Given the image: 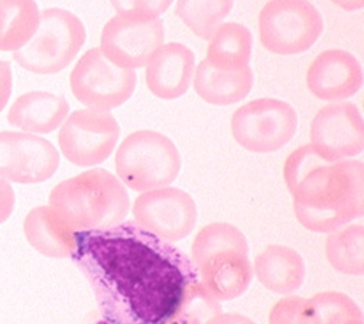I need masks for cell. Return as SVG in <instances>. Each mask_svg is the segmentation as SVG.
Listing matches in <instances>:
<instances>
[{
    "label": "cell",
    "mask_w": 364,
    "mask_h": 324,
    "mask_svg": "<svg viewBox=\"0 0 364 324\" xmlns=\"http://www.w3.org/2000/svg\"><path fill=\"white\" fill-rule=\"evenodd\" d=\"M114 229L75 234L74 252L109 291L110 320L175 324L191 284L187 269L161 245Z\"/></svg>",
    "instance_id": "obj_1"
},
{
    "label": "cell",
    "mask_w": 364,
    "mask_h": 324,
    "mask_svg": "<svg viewBox=\"0 0 364 324\" xmlns=\"http://www.w3.org/2000/svg\"><path fill=\"white\" fill-rule=\"evenodd\" d=\"M284 179L295 217L306 230L330 234L364 214L361 161H334L308 144L287 158Z\"/></svg>",
    "instance_id": "obj_2"
},
{
    "label": "cell",
    "mask_w": 364,
    "mask_h": 324,
    "mask_svg": "<svg viewBox=\"0 0 364 324\" xmlns=\"http://www.w3.org/2000/svg\"><path fill=\"white\" fill-rule=\"evenodd\" d=\"M48 206L75 234L105 231L126 220L130 199L114 174L95 168L55 185Z\"/></svg>",
    "instance_id": "obj_3"
},
{
    "label": "cell",
    "mask_w": 364,
    "mask_h": 324,
    "mask_svg": "<svg viewBox=\"0 0 364 324\" xmlns=\"http://www.w3.org/2000/svg\"><path fill=\"white\" fill-rule=\"evenodd\" d=\"M116 177L124 187L145 193L171 185L181 171V154L171 139L156 130L129 133L116 151Z\"/></svg>",
    "instance_id": "obj_4"
},
{
    "label": "cell",
    "mask_w": 364,
    "mask_h": 324,
    "mask_svg": "<svg viewBox=\"0 0 364 324\" xmlns=\"http://www.w3.org/2000/svg\"><path fill=\"white\" fill-rule=\"evenodd\" d=\"M85 38L84 23L73 12L60 8L45 9L33 38L14 53V60L33 74H57L75 60Z\"/></svg>",
    "instance_id": "obj_5"
},
{
    "label": "cell",
    "mask_w": 364,
    "mask_h": 324,
    "mask_svg": "<svg viewBox=\"0 0 364 324\" xmlns=\"http://www.w3.org/2000/svg\"><path fill=\"white\" fill-rule=\"evenodd\" d=\"M324 21L308 0H270L259 14V39L277 56H298L315 45Z\"/></svg>",
    "instance_id": "obj_6"
},
{
    "label": "cell",
    "mask_w": 364,
    "mask_h": 324,
    "mask_svg": "<svg viewBox=\"0 0 364 324\" xmlns=\"http://www.w3.org/2000/svg\"><path fill=\"white\" fill-rule=\"evenodd\" d=\"M298 129L295 109L279 99H256L240 106L232 117L235 141L249 152H278Z\"/></svg>",
    "instance_id": "obj_7"
},
{
    "label": "cell",
    "mask_w": 364,
    "mask_h": 324,
    "mask_svg": "<svg viewBox=\"0 0 364 324\" xmlns=\"http://www.w3.org/2000/svg\"><path fill=\"white\" fill-rule=\"evenodd\" d=\"M136 73L113 64L100 50H88L70 75L74 98L87 109L112 112L124 105L134 93Z\"/></svg>",
    "instance_id": "obj_8"
},
{
    "label": "cell",
    "mask_w": 364,
    "mask_h": 324,
    "mask_svg": "<svg viewBox=\"0 0 364 324\" xmlns=\"http://www.w3.org/2000/svg\"><path fill=\"white\" fill-rule=\"evenodd\" d=\"M119 137L120 126L110 112L80 109L61 125L58 144L68 162L88 168L106 162L114 152Z\"/></svg>",
    "instance_id": "obj_9"
},
{
    "label": "cell",
    "mask_w": 364,
    "mask_h": 324,
    "mask_svg": "<svg viewBox=\"0 0 364 324\" xmlns=\"http://www.w3.org/2000/svg\"><path fill=\"white\" fill-rule=\"evenodd\" d=\"M132 214L144 231L166 244L188 238L198 220L194 199L169 185L141 193L133 202Z\"/></svg>",
    "instance_id": "obj_10"
},
{
    "label": "cell",
    "mask_w": 364,
    "mask_h": 324,
    "mask_svg": "<svg viewBox=\"0 0 364 324\" xmlns=\"http://www.w3.org/2000/svg\"><path fill=\"white\" fill-rule=\"evenodd\" d=\"M164 41L165 28L159 18L117 14L103 28L100 50L117 67L136 70L146 67Z\"/></svg>",
    "instance_id": "obj_11"
},
{
    "label": "cell",
    "mask_w": 364,
    "mask_h": 324,
    "mask_svg": "<svg viewBox=\"0 0 364 324\" xmlns=\"http://www.w3.org/2000/svg\"><path fill=\"white\" fill-rule=\"evenodd\" d=\"M60 167L57 148L38 135L0 130V178L16 184L48 181Z\"/></svg>",
    "instance_id": "obj_12"
},
{
    "label": "cell",
    "mask_w": 364,
    "mask_h": 324,
    "mask_svg": "<svg viewBox=\"0 0 364 324\" xmlns=\"http://www.w3.org/2000/svg\"><path fill=\"white\" fill-rule=\"evenodd\" d=\"M311 145L334 161L354 160L364 151V123L358 108L350 102L330 103L311 122Z\"/></svg>",
    "instance_id": "obj_13"
},
{
    "label": "cell",
    "mask_w": 364,
    "mask_h": 324,
    "mask_svg": "<svg viewBox=\"0 0 364 324\" xmlns=\"http://www.w3.org/2000/svg\"><path fill=\"white\" fill-rule=\"evenodd\" d=\"M363 85L360 61L344 50H327L318 56L306 71V87L318 100L346 102Z\"/></svg>",
    "instance_id": "obj_14"
},
{
    "label": "cell",
    "mask_w": 364,
    "mask_h": 324,
    "mask_svg": "<svg viewBox=\"0 0 364 324\" xmlns=\"http://www.w3.org/2000/svg\"><path fill=\"white\" fill-rule=\"evenodd\" d=\"M196 71V56L187 45L164 43L146 64L145 81L154 96L175 100L191 87Z\"/></svg>",
    "instance_id": "obj_15"
},
{
    "label": "cell",
    "mask_w": 364,
    "mask_h": 324,
    "mask_svg": "<svg viewBox=\"0 0 364 324\" xmlns=\"http://www.w3.org/2000/svg\"><path fill=\"white\" fill-rule=\"evenodd\" d=\"M256 280L269 291L292 296L305 283L306 263L302 255L291 246L270 244L255 256L252 263Z\"/></svg>",
    "instance_id": "obj_16"
},
{
    "label": "cell",
    "mask_w": 364,
    "mask_h": 324,
    "mask_svg": "<svg viewBox=\"0 0 364 324\" xmlns=\"http://www.w3.org/2000/svg\"><path fill=\"white\" fill-rule=\"evenodd\" d=\"M198 272L201 286L220 303L242 297L255 278L249 255L239 252L211 256L198 268Z\"/></svg>",
    "instance_id": "obj_17"
},
{
    "label": "cell",
    "mask_w": 364,
    "mask_h": 324,
    "mask_svg": "<svg viewBox=\"0 0 364 324\" xmlns=\"http://www.w3.org/2000/svg\"><path fill=\"white\" fill-rule=\"evenodd\" d=\"M70 113L68 102L48 91H28L8 112V122L32 135H48L61 127Z\"/></svg>",
    "instance_id": "obj_18"
},
{
    "label": "cell",
    "mask_w": 364,
    "mask_h": 324,
    "mask_svg": "<svg viewBox=\"0 0 364 324\" xmlns=\"http://www.w3.org/2000/svg\"><path fill=\"white\" fill-rule=\"evenodd\" d=\"M23 231L29 245L43 256L53 259L74 256L75 231L50 206L33 207L25 217Z\"/></svg>",
    "instance_id": "obj_19"
},
{
    "label": "cell",
    "mask_w": 364,
    "mask_h": 324,
    "mask_svg": "<svg viewBox=\"0 0 364 324\" xmlns=\"http://www.w3.org/2000/svg\"><path fill=\"white\" fill-rule=\"evenodd\" d=\"M255 75L250 67L224 71L207 60L196 67L193 84L200 99L213 106H232L245 100L253 88Z\"/></svg>",
    "instance_id": "obj_20"
},
{
    "label": "cell",
    "mask_w": 364,
    "mask_h": 324,
    "mask_svg": "<svg viewBox=\"0 0 364 324\" xmlns=\"http://www.w3.org/2000/svg\"><path fill=\"white\" fill-rule=\"evenodd\" d=\"M207 61L224 71H237L249 67L253 38L250 31L237 22L221 23L210 36Z\"/></svg>",
    "instance_id": "obj_21"
},
{
    "label": "cell",
    "mask_w": 364,
    "mask_h": 324,
    "mask_svg": "<svg viewBox=\"0 0 364 324\" xmlns=\"http://www.w3.org/2000/svg\"><path fill=\"white\" fill-rule=\"evenodd\" d=\"M39 18L35 0H0V51L22 50L33 38Z\"/></svg>",
    "instance_id": "obj_22"
},
{
    "label": "cell",
    "mask_w": 364,
    "mask_h": 324,
    "mask_svg": "<svg viewBox=\"0 0 364 324\" xmlns=\"http://www.w3.org/2000/svg\"><path fill=\"white\" fill-rule=\"evenodd\" d=\"M326 258L330 266L351 276L364 275V226L361 221L338 227L326 239Z\"/></svg>",
    "instance_id": "obj_23"
},
{
    "label": "cell",
    "mask_w": 364,
    "mask_h": 324,
    "mask_svg": "<svg viewBox=\"0 0 364 324\" xmlns=\"http://www.w3.org/2000/svg\"><path fill=\"white\" fill-rule=\"evenodd\" d=\"M225 252L249 255V242L243 231L225 221H214L204 226L191 245V259L197 269L211 256Z\"/></svg>",
    "instance_id": "obj_24"
},
{
    "label": "cell",
    "mask_w": 364,
    "mask_h": 324,
    "mask_svg": "<svg viewBox=\"0 0 364 324\" xmlns=\"http://www.w3.org/2000/svg\"><path fill=\"white\" fill-rule=\"evenodd\" d=\"M233 9V0H176L175 15L198 38L208 41Z\"/></svg>",
    "instance_id": "obj_25"
},
{
    "label": "cell",
    "mask_w": 364,
    "mask_h": 324,
    "mask_svg": "<svg viewBox=\"0 0 364 324\" xmlns=\"http://www.w3.org/2000/svg\"><path fill=\"white\" fill-rule=\"evenodd\" d=\"M306 304L318 324H346L363 320L360 305L340 291H321L306 298Z\"/></svg>",
    "instance_id": "obj_26"
},
{
    "label": "cell",
    "mask_w": 364,
    "mask_h": 324,
    "mask_svg": "<svg viewBox=\"0 0 364 324\" xmlns=\"http://www.w3.org/2000/svg\"><path fill=\"white\" fill-rule=\"evenodd\" d=\"M220 311V301H217L201 283H191L175 324H207Z\"/></svg>",
    "instance_id": "obj_27"
},
{
    "label": "cell",
    "mask_w": 364,
    "mask_h": 324,
    "mask_svg": "<svg viewBox=\"0 0 364 324\" xmlns=\"http://www.w3.org/2000/svg\"><path fill=\"white\" fill-rule=\"evenodd\" d=\"M269 324H318L306 304V298L285 296L272 307L267 318Z\"/></svg>",
    "instance_id": "obj_28"
},
{
    "label": "cell",
    "mask_w": 364,
    "mask_h": 324,
    "mask_svg": "<svg viewBox=\"0 0 364 324\" xmlns=\"http://www.w3.org/2000/svg\"><path fill=\"white\" fill-rule=\"evenodd\" d=\"M173 0H110L119 15L159 18L164 15Z\"/></svg>",
    "instance_id": "obj_29"
},
{
    "label": "cell",
    "mask_w": 364,
    "mask_h": 324,
    "mask_svg": "<svg viewBox=\"0 0 364 324\" xmlns=\"http://www.w3.org/2000/svg\"><path fill=\"white\" fill-rule=\"evenodd\" d=\"M16 204L15 190L9 181L0 178V224H4L14 213Z\"/></svg>",
    "instance_id": "obj_30"
},
{
    "label": "cell",
    "mask_w": 364,
    "mask_h": 324,
    "mask_svg": "<svg viewBox=\"0 0 364 324\" xmlns=\"http://www.w3.org/2000/svg\"><path fill=\"white\" fill-rule=\"evenodd\" d=\"M12 96V68L11 63L0 60V113L6 108Z\"/></svg>",
    "instance_id": "obj_31"
},
{
    "label": "cell",
    "mask_w": 364,
    "mask_h": 324,
    "mask_svg": "<svg viewBox=\"0 0 364 324\" xmlns=\"http://www.w3.org/2000/svg\"><path fill=\"white\" fill-rule=\"evenodd\" d=\"M207 324H257L247 315L240 313H223L220 311L215 314Z\"/></svg>",
    "instance_id": "obj_32"
},
{
    "label": "cell",
    "mask_w": 364,
    "mask_h": 324,
    "mask_svg": "<svg viewBox=\"0 0 364 324\" xmlns=\"http://www.w3.org/2000/svg\"><path fill=\"white\" fill-rule=\"evenodd\" d=\"M330 2L346 12H357L364 8V0H330Z\"/></svg>",
    "instance_id": "obj_33"
},
{
    "label": "cell",
    "mask_w": 364,
    "mask_h": 324,
    "mask_svg": "<svg viewBox=\"0 0 364 324\" xmlns=\"http://www.w3.org/2000/svg\"><path fill=\"white\" fill-rule=\"evenodd\" d=\"M346 324H364L363 320H354V321H350V323H346Z\"/></svg>",
    "instance_id": "obj_34"
}]
</instances>
